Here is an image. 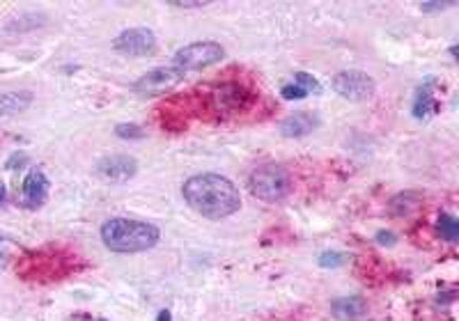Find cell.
<instances>
[{
    "instance_id": "obj_1",
    "label": "cell",
    "mask_w": 459,
    "mask_h": 321,
    "mask_svg": "<svg viewBox=\"0 0 459 321\" xmlns=\"http://www.w3.org/2000/svg\"><path fill=\"white\" fill-rule=\"evenodd\" d=\"M181 195L196 214L209 220L230 218L242 207V195H239L237 186L216 172L193 174L191 179L184 181Z\"/></svg>"
},
{
    "instance_id": "obj_2",
    "label": "cell",
    "mask_w": 459,
    "mask_h": 321,
    "mask_svg": "<svg viewBox=\"0 0 459 321\" xmlns=\"http://www.w3.org/2000/svg\"><path fill=\"white\" fill-rule=\"evenodd\" d=\"M159 227L136 218H110L101 225V241L113 253H145L159 243Z\"/></svg>"
},
{
    "instance_id": "obj_3",
    "label": "cell",
    "mask_w": 459,
    "mask_h": 321,
    "mask_svg": "<svg viewBox=\"0 0 459 321\" xmlns=\"http://www.w3.org/2000/svg\"><path fill=\"white\" fill-rule=\"evenodd\" d=\"M248 188L262 202H282L292 193V174L278 163H264L253 170Z\"/></svg>"
},
{
    "instance_id": "obj_4",
    "label": "cell",
    "mask_w": 459,
    "mask_h": 321,
    "mask_svg": "<svg viewBox=\"0 0 459 321\" xmlns=\"http://www.w3.org/2000/svg\"><path fill=\"white\" fill-rule=\"evenodd\" d=\"M223 58L225 51L218 42H193L174 53L172 64L186 73L189 69H202L209 67V64H216Z\"/></svg>"
},
{
    "instance_id": "obj_5",
    "label": "cell",
    "mask_w": 459,
    "mask_h": 321,
    "mask_svg": "<svg viewBox=\"0 0 459 321\" xmlns=\"http://www.w3.org/2000/svg\"><path fill=\"white\" fill-rule=\"evenodd\" d=\"M207 104L214 115L227 117V115L242 113V110L251 104V95H248V90L244 85H239V83H218V85L209 92Z\"/></svg>"
},
{
    "instance_id": "obj_6",
    "label": "cell",
    "mask_w": 459,
    "mask_h": 321,
    "mask_svg": "<svg viewBox=\"0 0 459 321\" xmlns=\"http://www.w3.org/2000/svg\"><path fill=\"white\" fill-rule=\"evenodd\" d=\"M330 85H333V90L340 97L349 101H365L374 95V78L367 76L365 71H356V69L335 73Z\"/></svg>"
},
{
    "instance_id": "obj_7",
    "label": "cell",
    "mask_w": 459,
    "mask_h": 321,
    "mask_svg": "<svg viewBox=\"0 0 459 321\" xmlns=\"http://www.w3.org/2000/svg\"><path fill=\"white\" fill-rule=\"evenodd\" d=\"M113 49L122 55L145 58V55H152L156 51V35L150 28H129L113 40Z\"/></svg>"
},
{
    "instance_id": "obj_8",
    "label": "cell",
    "mask_w": 459,
    "mask_h": 321,
    "mask_svg": "<svg viewBox=\"0 0 459 321\" xmlns=\"http://www.w3.org/2000/svg\"><path fill=\"white\" fill-rule=\"evenodd\" d=\"M184 78V71L174 64H168V67H156L152 71H147L145 76H141L133 83V90L143 97H156L163 95L165 90H170L172 85Z\"/></svg>"
},
{
    "instance_id": "obj_9",
    "label": "cell",
    "mask_w": 459,
    "mask_h": 321,
    "mask_svg": "<svg viewBox=\"0 0 459 321\" xmlns=\"http://www.w3.org/2000/svg\"><path fill=\"white\" fill-rule=\"evenodd\" d=\"M441 80L436 76H427L420 83V87L416 90V99H413V115L422 122H427L434 115L441 113Z\"/></svg>"
},
{
    "instance_id": "obj_10",
    "label": "cell",
    "mask_w": 459,
    "mask_h": 321,
    "mask_svg": "<svg viewBox=\"0 0 459 321\" xmlns=\"http://www.w3.org/2000/svg\"><path fill=\"white\" fill-rule=\"evenodd\" d=\"M95 170H97V174L104 181L122 183V181H129V179L138 174V161L131 159V156H126V154L104 156V159L97 163Z\"/></svg>"
},
{
    "instance_id": "obj_11",
    "label": "cell",
    "mask_w": 459,
    "mask_h": 321,
    "mask_svg": "<svg viewBox=\"0 0 459 321\" xmlns=\"http://www.w3.org/2000/svg\"><path fill=\"white\" fill-rule=\"evenodd\" d=\"M46 200H49V177H46L40 168H32L23 179L21 200H18V202H21L23 209L35 211V209L44 207Z\"/></svg>"
},
{
    "instance_id": "obj_12",
    "label": "cell",
    "mask_w": 459,
    "mask_h": 321,
    "mask_svg": "<svg viewBox=\"0 0 459 321\" xmlns=\"http://www.w3.org/2000/svg\"><path fill=\"white\" fill-rule=\"evenodd\" d=\"M365 301L361 296H347V298H338L333 301V305H330V312H333V317L340 319V321H356L365 315Z\"/></svg>"
},
{
    "instance_id": "obj_13",
    "label": "cell",
    "mask_w": 459,
    "mask_h": 321,
    "mask_svg": "<svg viewBox=\"0 0 459 321\" xmlns=\"http://www.w3.org/2000/svg\"><path fill=\"white\" fill-rule=\"evenodd\" d=\"M315 126H317L315 115H310V113H294V115H290L280 124V133L285 138H303V135H308Z\"/></svg>"
},
{
    "instance_id": "obj_14",
    "label": "cell",
    "mask_w": 459,
    "mask_h": 321,
    "mask_svg": "<svg viewBox=\"0 0 459 321\" xmlns=\"http://www.w3.org/2000/svg\"><path fill=\"white\" fill-rule=\"evenodd\" d=\"M30 92H5L0 95V115H18L30 106Z\"/></svg>"
},
{
    "instance_id": "obj_15",
    "label": "cell",
    "mask_w": 459,
    "mask_h": 321,
    "mask_svg": "<svg viewBox=\"0 0 459 321\" xmlns=\"http://www.w3.org/2000/svg\"><path fill=\"white\" fill-rule=\"evenodd\" d=\"M420 202L422 200L416 195V193H411V190L400 193V195L391 202V211H393V216H409L420 207Z\"/></svg>"
},
{
    "instance_id": "obj_16",
    "label": "cell",
    "mask_w": 459,
    "mask_h": 321,
    "mask_svg": "<svg viewBox=\"0 0 459 321\" xmlns=\"http://www.w3.org/2000/svg\"><path fill=\"white\" fill-rule=\"evenodd\" d=\"M436 227H439V234L443 236L446 241L455 243L457 238H459V220H457L455 216H450V214H441Z\"/></svg>"
},
{
    "instance_id": "obj_17",
    "label": "cell",
    "mask_w": 459,
    "mask_h": 321,
    "mask_svg": "<svg viewBox=\"0 0 459 321\" xmlns=\"http://www.w3.org/2000/svg\"><path fill=\"white\" fill-rule=\"evenodd\" d=\"M115 135L122 138V140H141L143 138V126L138 124H117L115 126Z\"/></svg>"
},
{
    "instance_id": "obj_18",
    "label": "cell",
    "mask_w": 459,
    "mask_h": 321,
    "mask_svg": "<svg viewBox=\"0 0 459 321\" xmlns=\"http://www.w3.org/2000/svg\"><path fill=\"white\" fill-rule=\"evenodd\" d=\"M294 83H297V85H301L303 90L308 92V95H310V92H315V95H317V92H321L319 80L315 76H310V73H306V71H299L297 76H294Z\"/></svg>"
},
{
    "instance_id": "obj_19",
    "label": "cell",
    "mask_w": 459,
    "mask_h": 321,
    "mask_svg": "<svg viewBox=\"0 0 459 321\" xmlns=\"http://www.w3.org/2000/svg\"><path fill=\"white\" fill-rule=\"evenodd\" d=\"M342 262H345V255H340L335 250H326L319 255V266H324V269H338Z\"/></svg>"
},
{
    "instance_id": "obj_20",
    "label": "cell",
    "mask_w": 459,
    "mask_h": 321,
    "mask_svg": "<svg viewBox=\"0 0 459 321\" xmlns=\"http://www.w3.org/2000/svg\"><path fill=\"white\" fill-rule=\"evenodd\" d=\"M280 95H282V99H287V101H299L303 97H308V92L303 90L301 85H297V83H290V85H285L280 90Z\"/></svg>"
},
{
    "instance_id": "obj_21",
    "label": "cell",
    "mask_w": 459,
    "mask_h": 321,
    "mask_svg": "<svg viewBox=\"0 0 459 321\" xmlns=\"http://www.w3.org/2000/svg\"><path fill=\"white\" fill-rule=\"evenodd\" d=\"M455 3H420L422 12H443L446 7H453Z\"/></svg>"
},
{
    "instance_id": "obj_22",
    "label": "cell",
    "mask_w": 459,
    "mask_h": 321,
    "mask_svg": "<svg viewBox=\"0 0 459 321\" xmlns=\"http://www.w3.org/2000/svg\"><path fill=\"white\" fill-rule=\"evenodd\" d=\"M395 241H398V236L391 234V232H379V234H376V243H381V246H395Z\"/></svg>"
},
{
    "instance_id": "obj_23",
    "label": "cell",
    "mask_w": 459,
    "mask_h": 321,
    "mask_svg": "<svg viewBox=\"0 0 459 321\" xmlns=\"http://www.w3.org/2000/svg\"><path fill=\"white\" fill-rule=\"evenodd\" d=\"M7 262H9V248L0 241V269H5Z\"/></svg>"
},
{
    "instance_id": "obj_24",
    "label": "cell",
    "mask_w": 459,
    "mask_h": 321,
    "mask_svg": "<svg viewBox=\"0 0 459 321\" xmlns=\"http://www.w3.org/2000/svg\"><path fill=\"white\" fill-rule=\"evenodd\" d=\"M172 7H205L207 3L205 0H196V3H179V0H172V3H168Z\"/></svg>"
},
{
    "instance_id": "obj_25",
    "label": "cell",
    "mask_w": 459,
    "mask_h": 321,
    "mask_svg": "<svg viewBox=\"0 0 459 321\" xmlns=\"http://www.w3.org/2000/svg\"><path fill=\"white\" fill-rule=\"evenodd\" d=\"M5 205H7V188H5L3 179H0V209H3Z\"/></svg>"
},
{
    "instance_id": "obj_26",
    "label": "cell",
    "mask_w": 459,
    "mask_h": 321,
    "mask_svg": "<svg viewBox=\"0 0 459 321\" xmlns=\"http://www.w3.org/2000/svg\"><path fill=\"white\" fill-rule=\"evenodd\" d=\"M170 319H172L170 310H161V312H159V321H170Z\"/></svg>"
},
{
    "instance_id": "obj_27",
    "label": "cell",
    "mask_w": 459,
    "mask_h": 321,
    "mask_svg": "<svg viewBox=\"0 0 459 321\" xmlns=\"http://www.w3.org/2000/svg\"><path fill=\"white\" fill-rule=\"evenodd\" d=\"M69 321H95V319H92L90 315H73Z\"/></svg>"
},
{
    "instance_id": "obj_28",
    "label": "cell",
    "mask_w": 459,
    "mask_h": 321,
    "mask_svg": "<svg viewBox=\"0 0 459 321\" xmlns=\"http://www.w3.org/2000/svg\"><path fill=\"white\" fill-rule=\"evenodd\" d=\"M95 321H106V319H95Z\"/></svg>"
}]
</instances>
